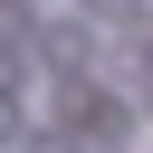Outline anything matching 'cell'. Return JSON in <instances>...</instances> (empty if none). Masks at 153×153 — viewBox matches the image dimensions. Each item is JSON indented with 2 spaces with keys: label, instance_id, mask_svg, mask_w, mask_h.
Masks as SVG:
<instances>
[{
  "label": "cell",
  "instance_id": "6da1fadb",
  "mask_svg": "<svg viewBox=\"0 0 153 153\" xmlns=\"http://www.w3.org/2000/svg\"><path fill=\"white\" fill-rule=\"evenodd\" d=\"M48 67H57V76H86V67H96V29L57 19V29H48Z\"/></svg>",
  "mask_w": 153,
  "mask_h": 153
},
{
  "label": "cell",
  "instance_id": "7a4b0ae2",
  "mask_svg": "<svg viewBox=\"0 0 153 153\" xmlns=\"http://www.w3.org/2000/svg\"><path fill=\"white\" fill-rule=\"evenodd\" d=\"M86 10H96L115 38H143V0H86Z\"/></svg>",
  "mask_w": 153,
  "mask_h": 153
},
{
  "label": "cell",
  "instance_id": "3957f363",
  "mask_svg": "<svg viewBox=\"0 0 153 153\" xmlns=\"http://www.w3.org/2000/svg\"><path fill=\"white\" fill-rule=\"evenodd\" d=\"M0 38H10V48L29 38V0H0Z\"/></svg>",
  "mask_w": 153,
  "mask_h": 153
}]
</instances>
